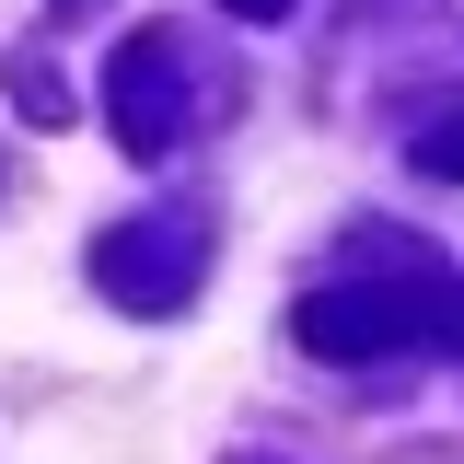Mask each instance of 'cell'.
<instances>
[{
  "label": "cell",
  "mask_w": 464,
  "mask_h": 464,
  "mask_svg": "<svg viewBox=\"0 0 464 464\" xmlns=\"http://www.w3.org/2000/svg\"><path fill=\"white\" fill-rule=\"evenodd\" d=\"M430 325H464L441 279H360V290H314L302 302V348L314 360H395Z\"/></svg>",
  "instance_id": "1"
},
{
  "label": "cell",
  "mask_w": 464,
  "mask_h": 464,
  "mask_svg": "<svg viewBox=\"0 0 464 464\" xmlns=\"http://www.w3.org/2000/svg\"><path fill=\"white\" fill-rule=\"evenodd\" d=\"M105 128L151 163V151H174V128H186V35L174 24H140L128 47H116L105 70Z\"/></svg>",
  "instance_id": "2"
},
{
  "label": "cell",
  "mask_w": 464,
  "mask_h": 464,
  "mask_svg": "<svg viewBox=\"0 0 464 464\" xmlns=\"http://www.w3.org/2000/svg\"><path fill=\"white\" fill-rule=\"evenodd\" d=\"M198 267H209V244L186 221H116L105 244H93V279H105L128 314H174V302L198 290Z\"/></svg>",
  "instance_id": "3"
},
{
  "label": "cell",
  "mask_w": 464,
  "mask_h": 464,
  "mask_svg": "<svg viewBox=\"0 0 464 464\" xmlns=\"http://www.w3.org/2000/svg\"><path fill=\"white\" fill-rule=\"evenodd\" d=\"M418 163H430V174H464V116H441V128L418 140Z\"/></svg>",
  "instance_id": "4"
},
{
  "label": "cell",
  "mask_w": 464,
  "mask_h": 464,
  "mask_svg": "<svg viewBox=\"0 0 464 464\" xmlns=\"http://www.w3.org/2000/svg\"><path fill=\"white\" fill-rule=\"evenodd\" d=\"M221 12H232V24H279L290 0H221Z\"/></svg>",
  "instance_id": "5"
},
{
  "label": "cell",
  "mask_w": 464,
  "mask_h": 464,
  "mask_svg": "<svg viewBox=\"0 0 464 464\" xmlns=\"http://www.w3.org/2000/svg\"><path fill=\"white\" fill-rule=\"evenodd\" d=\"M453 348H464V325H453Z\"/></svg>",
  "instance_id": "6"
}]
</instances>
